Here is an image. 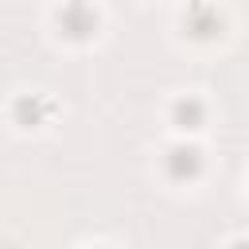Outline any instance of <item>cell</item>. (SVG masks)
Instances as JSON below:
<instances>
[{
	"mask_svg": "<svg viewBox=\"0 0 249 249\" xmlns=\"http://www.w3.org/2000/svg\"><path fill=\"white\" fill-rule=\"evenodd\" d=\"M58 27L70 39H89L97 31V8L89 0H66L62 12H58Z\"/></svg>",
	"mask_w": 249,
	"mask_h": 249,
	"instance_id": "cell-1",
	"label": "cell"
},
{
	"mask_svg": "<svg viewBox=\"0 0 249 249\" xmlns=\"http://www.w3.org/2000/svg\"><path fill=\"white\" fill-rule=\"evenodd\" d=\"M187 31L195 35V39H214V35H222V16H218V8L214 4H191L187 8Z\"/></svg>",
	"mask_w": 249,
	"mask_h": 249,
	"instance_id": "cell-2",
	"label": "cell"
},
{
	"mask_svg": "<svg viewBox=\"0 0 249 249\" xmlns=\"http://www.w3.org/2000/svg\"><path fill=\"white\" fill-rule=\"evenodd\" d=\"M202 171V156H198V148H171L167 152V175L171 179H195Z\"/></svg>",
	"mask_w": 249,
	"mask_h": 249,
	"instance_id": "cell-3",
	"label": "cell"
},
{
	"mask_svg": "<svg viewBox=\"0 0 249 249\" xmlns=\"http://www.w3.org/2000/svg\"><path fill=\"white\" fill-rule=\"evenodd\" d=\"M43 117H47V101H43V97L31 93V97H19V101H16V121H19V124L31 128V124H43Z\"/></svg>",
	"mask_w": 249,
	"mask_h": 249,
	"instance_id": "cell-4",
	"label": "cell"
},
{
	"mask_svg": "<svg viewBox=\"0 0 249 249\" xmlns=\"http://www.w3.org/2000/svg\"><path fill=\"white\" fill-rule=\"evenodd\" d=\"M202 101L198 97H183V101H175V124L179 128H198L202 124Z\"/></svg>",
	"mask_w": 249,
	"mask_h": 249,
	"instance_id": "cell-5",
	"label": "cell"
},
{
	"mask_svg": "<svg viewBox=\"0 0 249 249\" xmlns=\"http://www.w3.org/2000/svg\"><path fill=\"white\" fill-rule=\"evenodd\" d=\"M233 249H245V245H241V241H237V245H233Z\"/></svg>",
	"mask_w": 249,
	"mask_h": 249,
	"instance_id": "cell-6",
	"label": "cell"
}]
</instances>
